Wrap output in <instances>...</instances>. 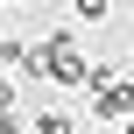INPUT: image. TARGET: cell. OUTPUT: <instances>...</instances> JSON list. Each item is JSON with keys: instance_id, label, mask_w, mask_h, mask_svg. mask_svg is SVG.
<instances>
[{"instance_id": "5", "label": "cell", "mask_w": 134, "mask_h": 134, "mask_svg": "<svg viewBox=\"0 0 134 134\" xmlns=\"http://www.w3.org/2000/svg\"><path fill=\"white\" fill-rule=\"evenodd\" d=\"M127 134H134V127H127Z\"/></svg>"}, {"instance_id": "1", "label": "cell", "mask_w": 134, "mask_h": 134, "mask_svg": "<svg viewBox=\"0 0 134 134\" xmlns=\"http://www.w3.org/2000/svg\"><path fill=\"white\" fill-rule=\"evenodd\" d=\"M92 113H99V120H127V113H134V85L106 78V85H99V99H92Z\"/></svg>"}, {"instance_id": "4", "label": "cell", "mask_w": 134, "mask_h": 134, "mask_svg": "<svg viewBox=\"0 0 134 134\" xmlns=\"http://www.w3.org/2000/svg\"><path fill=\"white\" fill-rule=\"evenodd\" d=\"M0 120H14V85H0Z\"/></svg>"}, {"instance_id": "3", "label": "cell", "mask_w": 134, "mask_h": 134, "mask_svg": "<svg viewBox=\"0 0 134 134\" xmlns=\"http://www.w3.org/2000/svg\"><path fill=\"white\" fill-rule=\"evenodd\" d=\"M106 14H113L106 0H78V21H106Z\"/></svg>"}, {"instance_id": "2", "label": "cell", "mask_w": 134, "mask_h": 134, "mask_svg": "<svg viewBox=\"0 0 134 134\" xmlns=\"http://www.w3.org/2000/svg\"><path fill=\"white\" fill-rule=\"evenodd\" d=\"M35 134H78V120H71V113H42V120H35Z\"/></svg>"}]
</instances>
